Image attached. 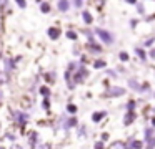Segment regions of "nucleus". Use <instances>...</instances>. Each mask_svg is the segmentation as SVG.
Listing matches in <instances>:
<instances>
[{
	"mask_svg": "<svg viewBox=\"0 0 155 149\" xmlns=\"http://www.w3.org/2000/svg\"><path fill=\"white\" fill-rule=\"evenodd\" d=\"M104 116H105V113H104V111H100V113H95V114L92 116V119H94L95 123H98L102 118H104Z\"/></svg>",
	"mask_w": 155,
	"mask_h": 149,
	"instance_id": "obj_7",
	"label": "nucleus"
},
{
	"mask_svg": "<svg viewBox=\"0 0 155 149\" xmlns=\"http://www.w3.org/2000/svg\"><path fill=\"white\" fill-rule=\"evenodd\" d=\"M42 106H44L45 109H48V99H44V103H42Z\"/></svg>",
	"mask_w": 155,
	"mask_h": 149,
	"instance_id": "obj_20",
	"label": "nucleus"
},
{
	"mask_svg": "<svg viewBox=\"0 0 155 149\" xmlns=\"http://www.w3.org/2000/svg\"><path fill=\"white\" fill-rule=\"evenodd\" d=\"M17 5H18V7H22V8H25V7H27V3H25V2H22V0H18V2H17Z\"/></svg>",
	"mask_w": 155,
	"mask_h": 149,
	"instance_id": "obj_16",
	"label": "nucleus"
},
{
	"mask_svg": "<svg viewBox=\"0 0 155 149\" xmlns=\"http://www.w3.org/2000/svg\"><path fill=\"white\" fill-rule=\"evenodd\" d=\"M134 118H135V114H134V113H128V114H127V118L124 119V124H130V123H132V119H134Z\"/></svg>",
	"mask_w": 155,
	"mask_h": 149,
	"instance_id": "obj_9",
	"label": "nucleus"
},
{
	"mask_svg": "<svg viewBox=\"0 0 155 149\" xmlns=\"http://www.w3.org/2000/svg\"><path fill=\"white\" fill-rule=\"evenodd\" d=\"M94 66H95V68H104V66H105V61H104V60H98V61L94 63Z\"/></svg>",
	"mask_w": 155,
	"mask_h": 149,
	"instance_id": "obj_11",
	"label": "nucleus"
},
{
	"mask_svg": "<svg viewBox=\"0 0 155 149\" xmlns=\"http://www.w3.org/2000/svg\"><path fill=\"white\" fill-rule=\"evenodd\" d=\"M128 85L132 86V89H137V91H143V89L140 88V85H138V83L135 81V79H130V81H128Z\"/></svg>",
	"mask_w": 155,
	"mask_h": 149,
	"instance_id": "obj_5",
	"label": "nucleus"
},
{
	"mask_svg": "<svg viewBox=\"0 0 155 149\" xmlns=\"http://www.w3.org/2000/svg\"><path fill=\"white\" fill-rule=\"evenodd\" d=\"M120 60H122V61H127V60H128V55H127L125 51H122V53H120Z\"/></svg>",
	"mask_w": 155,
	"mask_h": 149,
	"instance_id": "obj_14",
	"label": "nucleus"
},
{
	"mask_svg": "<svg viewBox=\"0 0 155 149\" xmlns=\"http://www.w3.org/2000/svg\"><path fill=\"white\" fill-rule=\"evenodd\" d=\"M134 147H135V149H142V142H138V141L134 142Z\"/></svg>",
	"mask_w": 155,
	"mask_h": 149,
	"instance_id": "obj_19",
	"label": "nucleus"
},
{
	"mask_svg": "<svg viewBox=\"0 0 155 149\" xmlns=\"http://www.w3.org/2000/svg\"><path fill=\"white\" fill-rule=\"evenodd\" d=\"M82 18L85 20V23H87V25H90V23H92V15L87 12V10H84V13H82Z\"/></svg>",
	"mask_w": 155,
	"mask_h": 149,
	"instance_id": "obj_4",
	"label": "nucleus"
},
{
	"mask_svg": "<svg viewBox=\"0 0 155 149\" xmlns=\"http://www.w3.org/2000/svg\"><path fill=\"white\" fill-rule=\"evenodd\" d=\"M95 149H104V142H97V144H95Z\"/></svg>",
	"mask_w": 155,
	"mask_h": 149,
	"instance_id": "obj_17",
	"label": "nucleus"
},
{
	"mask_svg": "<svg viewBox=\"0 0 155 149\" xmlns=\"http://www.w3.org/2000/svg\"><path fill=\"white\" fill-rule=\"evenodd\" d=\"M137 7H138V12L143 13V5H142V3H137Z\"/></svg>",
	"mask_w": 155,
	"mask_h": 149,
	"instance_id": "obj_21",
	"label": "nucleus"
},
{
	"mask_svg": "<svg viewBox=\"0 0 155 149\" xmlns=\"http://www.w3.org/2000/svg\"><path fill=\"white\" fill-rule=\"evenodd\" d=\"M48 35H50L52 40H55V38H58V35H60V30L58 28H48Z\"/></svg>",
	"mask_w": 155,
	"mask_h": 149,
	"instance_id": "obj_3",
	"label": "nucleus"
},
{
	"mask_svg": "<svg viewBox=\"0 0 155 149\" xmlns=\"http://www.w3.org/2000/svg\"><path fill=\"white\" fill-rule=\"evenodd\" d=\"M135 53H137V55L140 56V60H142V61H145V53H143V50H140V48H135Z\"/></svg>",
	"mask_w": 155,
	"mask_h": 149,
	"instance_id": "obj_10",
	"label": "nucleus"
},
{
	"mask_svg": "<svg viewBox=\"0 0 155 149\" xmlns=\"http://www.w3.org/2000/svg\"><path fill=\"white\" fill-rule=\"evenodd\" d=\"M95 33H97L98 36H100L102 40H104L107 45H110V43H114V36H112V33L110 32H107V30H104V28H97L95 30Z\"/></svg>",
	"mask_w": 155,
	"mask_h": 149,
	"instance_id": "obj_1",
	"label": "nucleus"
},
{
	"mask_svg": "<svg viewBox=\"0 0 155 149\" xmlns=\"http://www.w3.org/2000/svg\"><path fill=\"white\" fill-rule=\"evenodd\" d=\"M40 93H42L44 96H48V89H47V88H42V89H40Z\"/></svg>",
	"mask_w": 155,
	"mask_h": 149,
	"instance_id": "obj_18",
	"label": "nucleus"
},
{
	"mask_svg": "<svg viewBox=\"0 0 155 149\" xmlns=\"http://www.w3.org/2000/svg\"><path fill=\"white\" fill-rule=\"evenodd\" d=\"M48 10H50V5H48V3H42V12L47 13Z\"/></svg>",
	"mask_w": 155,
	"mask_h": 149,
	"instance_id": "obj_13",
	"label": "nucleus"
},
{
	"mask_svg": "<svg viewBox=\"0 0 155 149\" xmlns=\"http://www.w3.org/2000/svg\"><path fill=\"white\" fill-rule=\"evenodd\" d=\"M57 5H58V8H60L62 12H67L68 7H70V3H68V2H58Z\"/></svg>",
	"mask_w": 155,
	"mask_h": 149,
	"instance_id": "obj_6",
	"label": "nucleus"
},
{
	"mask_svg": "<svg viewBox=\"0 0 155 149\" xmlns=\"http://www.w3.org/2000/svg\"><path fill=\"white\" fill-rule=\"evenodd\" d=\"M67 111H68V113H75V111H77V108H75L74 104H68V106H67Z\"/></svg>",
	"mask_w": 155,
	"mask_h": 149,
	"instance_id": "obj_15",
	"label": "nucleus"
},
{
	"mask_svg": "<svg viewBox=\"0 0 155 149\" xmlns=\"http://www.w3.org/2000/svg\"><path fill=\"white\" fill-rule=\"evenodd\" d=\"M67 36H68V38H72V40H77V33H75V32H67Z\"/></svg>",
	"mask_w": 155,
	"mask_h": 149,
	"instance_id": "obj_12",
	"label": "nucleus"
},
{
	"mask_svg": "<svg viewBox=\"0 0 155 149\" xmlns=\"http://www.w3.org/2000/svg\"><path fill=\"white\" fill-rule=\"evenodd\" d=\"M124 91H125L124 88H118V86H114V88H112L110 91H108V95H110V96H120V95H124Z\"/></svg>",
	"mask_w": 155,
	"mask_h": 149,
	"instance_id": "obj_2",
	"label": "nucleus"
},
{
	"mask_svg": "<svg viewBox=\"0 0 155 149\" xmlns=\"http://www.w3.org/2000/svg\"><path fill=\"white\" fill-rule=\"evenodd\" d=\"M15 118H17L18 121H20V123H25V121H27V119H28V116H25L24 113H17V114H15Z\"/></svg>",
	"mask_w": 155,
	"mask_h": 149,
	"instance_id": "obj_8",
	"label": "nucleus"
}]
</instances>
